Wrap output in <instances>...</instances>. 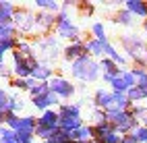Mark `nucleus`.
Segmentation results:
<instances>
[{"label":"nucleus","instance_id":"obj_1","mask_svg":"<svg viewBox=\"0 0 147 143\" xmlns=\"http://www.w3.org/2000/svg\"><path fill=\"white\" fill-rule=\"evenodd\" d=\"M52 87H54L58 93H64V95H68V93L73 91V89H71V85H68L66 81H54V83H52Z\"/></svg>","mask_w":147,"mask_h":143},{"label":"nucleus","instance_id":"obj_2","mask_svg":"<svg viewBox=\"0 0 147 143\" xmlns=\"http://www.w3.org/2000/svg\"><path fill=\"white\" fill-rule=\"evenodd\" d=\"M79 125V118L77 116H66V118H62V127L64 129H73V127H77Z\"/></svg>","mask_w":147,"mask_h":143},{"label":"nucleus","instance_id":"obj_3","mask_svg":"<svg viewBox=\"0 0 147 143\" xmlns=\"http://www.w3.org/2000/svg\"><path fill=\"white\" fill-rule=\"evenodd\" d=\"M129 8H131V11H135V13H139V15H145V13H147V8H145L141 2H129Z\"/></svg>","mask_w":147,"mask_h":143},{"label":"nucleus","instance_id":"obj_4","mask_svg":"<svg viewBox=\"0 0 147 143\" xmlns=\"http://www.w3.org/2000/svg\"><path fill=\"white\" fill-rule=\"evenodd\" d=\"M60 33H62V35H75V27H71L66 21H62V25H60Z\"/></svg>","mask_w":147,"mask_h":143},{"label":"nucleus","instance_id":"obj_5","mask_svg":"<svg viewBox=\"0 0 147 143\" xmlns=\"http://www.w3.org/2000/svg\"><path fill=\"white\" fill-rule=\"evenodd\" d=\"M42 122H44V125H54V122H56V114H52V112H48V114H44V118H42Z\"/></svg>","mask_w":147,"mask_h":143},{"label":"nucleus","instance_id":"obj_6","mask_svg":"<svg viewBox=\"0 0 147 143\" xmlns=\"http://www.w3.org/2000/svg\"><path fill=\"white\" fill-rule=\"evenodd\" d=\"M97 98H100V104H104V106H106V104H110V100H114L112 95H108V93H104V91L97 93Z\"/></svg>","mask_w":147,"mask_h":143},{"label":"nucleus","instance_id":"obj_7","mask_svg":"<svg viewBox=\"0 0 147 143\" xmlns=\"http://www.w3.org/2000/svg\"><path fill=\"white\" fill-rule=\"evenodd\" d=\"M48 73H50V71H48V69H44V66H37V69L33 71V75H35V77H48Z\"/></svg>","mask_w":147,"mask_h":143},{"label":"nucleus","instance_id":"obj_8","mask_svg":"<svg viewBox=\"0 0 147 143\" xmlns=\"http://www.w3.org/2000/svg\"><path fill=\"white\" fill-rule=\"evenodd\" d=\"M87 135H89V131H87V129H77L73 133V137H77V139H85Z\"/></svg>","mask_w":147,"mask_h":143},{"label":"nucleus","instance_id":"obj_9","mask_svg":"<svg viewBox=\"0 0 147 143\" xmlns=\"http://www.w3.org/2000/svg\"><path fill=\"white\" fill-rule=\"evenodd\" d=\"M137 139H145V141H147V129H143V131L137 133Z\"/></svg>","mask_w":147,"mask_h":143},{"label":"nucleus","instance_id":"obj_10","mask_svg":"<svg viewBox=\"0 0 147 143\" xmlns=\"http://www.w3.org/2000/svg\"><path fill=\"white\" fill-rule=\"evenodd\" d=\"M122 143H135V141H131V139H124V141H122Z\"/></svg>","mask_w":147,"mask_h":143},{"label":"nucleus","instance_id":"obj_11","mask_svg":"<svg viewBox=\"0 0 147 143\" xmlns=\"http://www.w3.org/2000/svg\"><path fill=\"white\" fill-rule=\"evenodd\" d=\"M145 29H147V25H145Z\"/></svg>","mask_w":147,"mask_h":143}]
</instances>
